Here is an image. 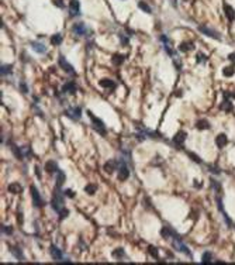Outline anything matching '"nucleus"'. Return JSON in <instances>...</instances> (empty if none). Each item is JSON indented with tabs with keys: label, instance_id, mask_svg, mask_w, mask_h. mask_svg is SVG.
Masks as SVG:
<instances>
[{
	"label": "nucleus",
	"instance_id": "f257e3e1",
	"mask_svg": "<svg viewBox=\"0 0 235 265\" xmlns=\"http://www.w3.org/2000/svg\"><path fill=\"white\" fill-rule=\"evenodd\" d=\"M172 247L175 248L176 251H179V252H183V254H186L187 257H192V252H190V250L187 248V245L186 244H183V242L180 241V237L176 234V231L173 233V236H172Z\"/></svg>",
	"mask_w": 235,
	"mask_h": 265
},
{
	"label": "nucleus",
	"instance_id": "f03ea898",
	"mask_svg": "<svg viewBox=\"0 0 235 265\" xmlns=\"http://www.w3.org/2000/svg\"><path fill=\"white\" fill-rule=\"evenodd\" d=\"M89 117H90V120H92V127H93V130H96L99 134H102V135H106L107 130H106V126H104V123H103L100 119H97L96 116H93V113L92 112H88Z\"/></svg>",
	"mask_w": 235,
	"mask_h": 265
},
{
	"label": "nucleus",
	"instance_id": "7ed1b4c3",
	"mask_svg": "<svg viewBox=\"0 0 235 265\" xmlns=\"http://www.w3.org/2000/svg\"><path fill=\"white\" fill-rule=\"evenodd\" d=\"M128 176H129V168H128V165L125 164L124 159H121L120 167H118V172H117V178H118L121 182H124L128 179Z\"/></svg>",
	"mask_w": 235,
	"mask_h": 265
},
{
	"label": "nucleus",
	"instance_id": "20e7f679",
	"mask_svg": "<svg viewBox=\"0 0 235 265\" xmlns=\"http://www.w3.org/2000/svg\"><path fill=\"white\" fill-rule=\"evenodd\" d=\"M51 206H52V209L56 210V212H59L61 209H64V196H62L61 191L54 193L52 200H51Z\"/></svg>",
	"mask_w": 235,
	"mask_h": 265
},
{
	"label": "nucleus",
	"instance_id": "39448f33",
	"mask_svg": "<svg viewBox=\"0 0 235 265\" xmlns=\"http://www.w3.org/2000/svg\"><path fill=\"white\" fill-rule=\"evenodd\" d=\"M72 31L76 35H90V33H92L85 23H75L72 26Z\"/></svg>",
	"mask_w": 235,
	"mask_h": 265
},
{
	"label": "nucleus",
	"instance_id": "423d86ee",
	"mask_svg": "<svg viewBox=\"0 0 235 265\" xmlns=\"http://www.w3.org/2000/svg\"><path fill=\"white\" fill-rule=\"evenodd\" d=\"M58 65H59V68H62L65 72H68V74H72V75L76 74L75 69H73V66L66 61V58H65L64 55H59V58H58Z\"/></svg>",
	"mask_w": 235,
	"mask_h": 265
},
{
	"label": "nucleus",
	"instance_id": "0eeeda50",
	"mask_svg": "<svg viewBox=\"0 0 235 265\" xmlns=\"http://www.w3.org/2000/svg\"><path fill=\"white\" fill-rule=\"evenodd\" d=\"M30 189H31V196H32V202H34V205L37 206V207H42V206L45 205V203H44L42 197L40 196V192H38V189L35 188V186H31Z\"/></svg>",
	"mask_w": 235,
	"mask_h": 265
},
{
	"label": "nucleus",
	"instance_id": "6e6552de",
	"mask_svg": "<svg viewBox=\"0 0 235 265\" xmlns=\"http://www.w3.org/2000/svg\"><path fill=\"white\" fill-rule=\"evenodd\" d=\"M198 31L203 33L204 35H207V37L214 38V40H221V35H220V34L217 33V31H214V30H211V28L206 27V26H198Z\"/></svg>",
	"mask_w": 235,
	"mask_h": 265
},
{
	"label": "nucleus",
	"instance_id": "1a4fd4ad",
	"mask_svg": "<svg viewBox=\"0 0 235 265\" xmlns=\"http://www.w3.org/2000/svg\"><path fill=\"white\" fill-rule=\"evenodd\" d=\"M65 114L69 117V119H72V120H79L80 116H82V109H80V107H69V109L65 112Z\"/></svg>",
	"mask_w": 235,
	"mask_h": 265
},
{
	"label": "nucleus",
	"instance_id": "9d476101",
	"mask_svg": "<svg viewBox=\"0 0 235 265\" xmlns=\"http://www.w3.org/2000/svg\"><path fill=\"white\" fill-rule=\"evenodd\" d=\"M69 14H70V17H78L79 14H80V3H79V0H70Z\"/></svg>",
	"mask_w": 235,
	"mask_h": 265
},
{
	"label": "nucleus",
	"instance_id": "9b49d317",
	"mask_svg": "<svg viewBox=\"0 0 235 265\" xmlns=\"http://www.w3.org/2000/svg\"><path fill=\"white\" fill-rule=\"evenodd\" d=\"M118 167H120V162H118L117 159H110V161H107V162L104 164L103 169H104L107 173H113L114 169H118Z\"/></svg>",
	"mask_w": 235,
	"mask_h": 265
},
{
	"label": "nucleus",
	"instance_id": "f8f14e48",
	"mask_svg": "<svg viewBox=\"0 0 235 265\" xmlns=\"http://www.w3.org/2000/svg\"><path fill=\"white\" fill-rule=\"evenodd\" d=\"M49 252H51L52 260L56 261V262H61V261L64 260V254H62V251H61L58 247L51 245V248H49Z\"/></svg>",
	"mask_w": 235,
	"mask_h": 265
},
{
	"label": "nucleus",
	"instance_id": "ddd939ff",
	"mask_svg": "<svg viewBox=\"0 0 235 265\" xmlns=\"http://www.w3.org/2000/svg\"><path fill=\"white\" fill-rule=\"evenodd\" d=\"M186 137H187L186 131H179V133H177V134L173 137V144L177 145V147L183 145V143L186 141Z\"/></svg>",
	"mask_w": 235,
	"mask_h": 265
},
{
	"label": "nucleus",
	"instance_id": "4468645a",
	"mask_svg": "<svg viewBox=\"0 0 235 265\" xmlns=\"http://www.w3.org/2000/svg\"><path fill=\"white\" fill-rule=\"evenodd\" d=\"M216 144L218 148H224L227 144H228V138H227L225 134H218L216 137Z\"/></svg>",
	"mask_w": 235,
	"mask_h": 265
},
{
	"label": "nucleus",
	"instance_id": "2eb2a0df",
	"mask_svg": "<svg viewBox=\"0 0 235 265\" xmlns=\"http://www.w3.org/2000/svg\"><path fill=\"white\" fill-rule=\"evenodd\" d=\"M45 171L48 173H55L59 171V168H58V164L55 162V161H48V162L45 164Z\"/></svg>",
	"mask_w": 235,
	"mask_h": 265
},
{
	"label": "nucleus",
	"instance_id": "dca6fc26",
	"mask_svg": "<svg viewBox=\"0 0 235 265\" xmlns=\"http://www.w3.org/2000/svg\"><path fill=\"white\" fill-rule=\"evenodd\" d=\"M62 92L73 95V93L76 92V85H75L73 82H68V83H65L64 86H62Z\"/></svg>",
	"mask_w": 235,
	"mask_h": 265
},
{
	"label": "nucleus",
	"instance_id": "f3484780",
	"mask_svg": "<svg viewBox=\"0 0 235 265\" xmlns=\"http://www.w3.org/2000/svg\"><path fill=\"white\" fill-rule=\"evenodd\" d=\"M31 47L32 50L38 52V54H45L46 52V47L44 44H41V42H31Z\"/></svg>",
	"mask_w": 235,
	"mask_h": 265
},
{
	"label": "nucleus",
	"instance_id": "a211bd4d",
	"mask_svg": "<svg viewBox=\"0 0 235 265\" xmlns=\"http://www.w3.org/2000/svg\"><path fill=\"white\" fill-rule=\"evenodd\" d=\"M224 10H225V16H227V19L230 20V21H232V20L235 19V11H234V9H232L231 6L225 5V7H224Z\"/></svg>",
	"mask_w": 235,
	"mask_h": 265
},
{
	"label": "nucleus",
	"instance_id": "6ab92c4d",
	"mask_svg": "<svg viewBox=\"0 0 235 265\" xmlns=\"http://www.w3.org/2000/svg\"><path fill=\"white\" fill-rule=\"evenodd\" d=\"M124 59H125L124 55H121V54H114L113 58H111V62H113L114 65H121V64L124 62Z\"/></svg>",
	"mask_w": 235,
	"mask_h": 265
},
{
	"label": "nucleus",
	"instance_id": "aec40b11",
	"mask_svg": "<svg viewBox=\"0 0 235 265\" xmlns=\"http://www.w3.org/2000/svg\"><path fill=\"white\" fill-rule=\"evenodd\" d=\"M11 68L13 66L9 65V64H1V66H0V72H1V76H6V75H10L11 74Z\"/></svg>",
	"mask_w": 235,
	"mask_h": 265
},
{
	"label": "nucleus",
	"instance_id": "412c9836",
	"mask_svg": "<svg viewBox=\"0 0 235 265\" xmlns=\"http://www.w3.org/2000/svg\"><path fill=\"white\" fill-rule=\"evenodd\" d=\"M11 252H13V255L16 257L19 261H24V255H23L21 248H19V247H14V248H11Z\"/></svg>",
	"mask_w": 235,
	"mask_h": 265
},
{
	"label": "nucleus",
	"instance_id": "4be33fe9",
	"mask_svg": "<svg viewBox=\"0 0 235 265\" xmlns=\"http://www.w3.org/2000/svg\"><path fill=\"white\" fill-rule=\"evenodd\" d=\"M65 183V173L64 171H58V176H56V188H61V186Z\"/></svg>",
	"mask_w": 235,
	"mask_h": 265
},
{
	"label": "nucleus",
	"instance_id": "5701e85b",
	"mask_svg": "<svg viewBox=\"0 0 235 265\" xmlns=\"http://www.w3.org/2000/svg\"><path fill=\"white\" fill-rule=\"evenodd\" d=\"M111 255L114 257L115 260H120V258H124V257H125V252H124V250H123V248H115L114 251L111 252Z\"/></svg>",
	"mask_w": 235,
	"mask_h": 265
},
{
	"label": "nucleus",
	"instance_id": "b1692460",
	"mask_svg": "<svg viewBox=\"0 0 235 265\" xmlns=\"http://www.w3.org/2000/svg\"><path fill=\"white\" fill-rule=\"evenodd\" d=\"M21 191H23V188L20 186V183H10L9 185V192H11V193H20Z\"/></svg>",
	"mask_w": 235,
	"mask_h": 265
},
{
	"label": "nucleus",
	"instance_id": "393cba45",
	"mask_svg": "<svg viewBox=\"0 0 235 265\" xmlns=\"http://www.w3.org/2000/svg\"><path fill=\"white\" fill-rule=\"evenodd\" d=\"M99 83H100V86H102V88H110V89L115 88V83L113 82V80H110V79H103V80H100Z\"/></svg>",
	"mask_w": 235,
	"mask_h": 265
},
{
	"label": "nucleus",
	"instance_id": "a878e982",
	"mask_svg": "<svg viewBox=\"0 0 235 265\" xmlns=\"http://www.w3.org/2000/svg\"><path fill=\"white\" fill-rule=\"evenodd\" d=\"M179 50L182 52H189V51L193 50V45H192L190 42H182V44L179 45Z\"/></svg>",
	"mask_w": 235,
	"mask_h": 265
},
{
	"label": "nucleus",
	"instance_id": "bb28decb",
	"mask_svg": "<svg viewBox=\"0 0 235 265\" xmlns=\"http://www.w3.org/2000/svg\"><path fill=\"white\" fill-rule=\"evenodd\" d=\"M138 7L142 11H145V13H148V14H151L152 13V9H151V6H148L145 2H138Z\"/></svg>",
	"mask_w": 235,
	"mask_h": 265
},
{
	"label": "nucleus",
	"instance_id": "cd10ccee",
	"mask_svg": "<svg viewBox=\"0 0 235 265\" xmlns=\"http://www.w3.org/2000/svg\"><path fill=\"white\" fill-rule=\"evenodd\" d=\"M62 42V34H54L51 37V44L52 45H59Z\"/></svg>",
	"mask_w": 235,
	"mask_h": 265
},
{
	"label": "nucleus",
	"instance_id": "c85d7f7f",
	"mask_svg": "<svg viewBox=\"0 0 235 265\" xmlns=\"http://www.w3.org/2000/svg\"><path fill=\"white\" fill-rule=\"evenodd\" d=\"M234 74H235V68L232 65L225 66V68L222 69V75H224V76H232Z\"/></svg>",
	"mask_w": 235,
	"mask_h": 265
},
{
	"label": "nucleus",
	"instance_id": "c756f323",
	"mask_svg": "<svg viewBox=\"0 0 235 265\" xmlns=\"http://www.w3.org/2000/svg\"><path fill=\"white\" fill-rule=\"evenodd\" d=\"M196 127H197L198 130H206V128H210V123L207 120H200L196 124Z\"/></svg>",
	"mask_w": 235,
	"mask_h": 265
},
{
	"label": "nucleus",
	"instance_id": "7c9ffc66",
	"mask_svg": "<svg viewBox=\"0 0 235 265\" xmlns=\"http://www.w3.org/2000/svg\"><path fill=\"white\" fill-rule=\"evenodd\" d=\"M13 152L16 154V157L19 159H24V155H23V149L21 147H17V145H13Z\"/></svg>",
	"mask_w": 235,
	"mask_h": 265
},
{
	"label": "nucleus",
	"instance_id": "2f4dec72",
	"mask_svg": "<svg viewBox=\"0 0 235 265\" xmlns=\"http://www.w3.org/2000/svg\"><path fill=\"white\" fill-rule=\"evenodd\" d=\"M96 191H97V186L96 185H92V183L85 188V192H86L88 195H94V193H96Z\"/></svg>",
	"mask_w": 235,
	"mask_h": 265
},
{
	"label": "nucleus",
	"instance_id": "473e14b6",
	"mask_svg": "<svg viewBox=\"0 0 235 265\" xmlns=\"http://www.w3.org/2000/svg\"><path fill=\"white\" fill-rule=\"evenodd\" d=\"M221 109H224V110H227V112H228V110H232V104H231V102L230 100H224V103H222L221 104Z\"/></svg>",
	"mask_w": 235,
	"mask_h": 265
},
{
	"label": "nucleus",
	"instance_id": "72a5a7b5",
	"mask_svg": "<svg viewBox=\"0 0 235 265\" xmlns=\"http://www.w3.org/2000/svg\"><path fill=\"white\" fill-rule=\"evenodd\" d=\"M68 214H69V212H68V209H61L59 212H58V216H59V219H65V217H68Z\"/></svg>",
	"mask_w": 235,
	"mask_h": 265
},
{
	"label": "nucleus",
	"instance_id": "f704fd0d",
	"mask_svg": "<svg viewBox=\"0 0 235 265\" xmlns=\"http://www.w3.org/2000/svg\"><path fill=\"white\" fill-rule=\"evenodd\" d=\"M201 261H203L204 264H208V262H211V254H210V252H204Z\"/></svg>",
	"mask_w": 235,
	"mask_h": 265
},
{
	"label": "nucleus",
	"instance_id": "c9c22d12",
	"mask_svg": "<svg viewBox=\"0 0 235 265\" xmlns=\"http://www.w3.org/2000/svg\"><path fill=\"white\" fill-rule=\"evenodd\" d=\"M1 233H4V234H11V233H13V228L9 227V226H3V224H1Z\"/></svg>",
	"mask_w": 235,
	"mask_h": 265
},
{
	"label": "nucleus",
	"instance_id": "e433bc0d",
	"mask_svg": "<svg viewBox=\"0 0 235 265\" xmlns=\"http://www.w3.org/2000/svg\"><path fill=\"white\" fill-rule=\"evenodd\" d=\"M148 251H149V254H151L153 258H158V251H156V248H155V247H149V248H148Z\"/></svg>",
	"mask_w": 235,
	"mask_h": 265
},
{
	"label": "nucleus",
	"instance_id": "4c0bfd02",
	"mask_svg": "<svg viewBox=\"0 0 235 265\" xmlns=\"http://www.w3.org/2000/svg\"><path fill=\"white\" fill-rule=\"evenodd\" d=\"M189 157L192 159H193V161H196V162H198V164H201L203 162V161H201V159L198 158V155H196V154H193V152H189Z\"/></svg>",
	"mask_w": 235,
	"mask_h": 265
},
{
	"label": "nucleus",
	"instance_id": "58836bf2",
	"mask_svg": "<svg viewBox=\"0 0 235 265\" xmlns=\"http://www.w3.org/2000/svg\"><path fill=\"white\" fill-rule=\"evenodd\" d=\"M206 61H207V56H204L203 54L198 52L197 54V62H206Z\"/></svg>",
	"mask_w": 235,
	"mask_h": 265
},
{
	"label": "nucleus",
	"instance_id": "ea45409f",
	"mask_svg": "<svg viewBox=\"0 0 235 265\" xmlns=\"http://www.w3.org/2000/svg\"><path fill=\"white\" fill-rule=\"evenodd\" d=\"M65 195L68 196V197H73V196H75V192L72 191V189H66V191H65Z\"/></svg>",
	"mask_w": 235,
	"mask_h": 265
},
{
	"label": "nucleus",
	"instance_id": "a19ab883",
	"mask_svg": "<svg viewBox=\"0 0 235 265\" xmlns=\"http://www.w3.org/2000/svg\"><path fill=\"white\" fill-rule=\"evenodd\" d=\"M20 86H21V92H25V93L28 92V88H27V85L24 83V82H21V85H20Z\"/></svg>",
	"mask_w": 235,
	"mask_h": 265
},
{
	"label": "nucleus",
	"instance_id": "79ce46f5",
	"mask_svg": "<svg viewBox=\"0 0 235 265\" xmlns=\"http://www.w3.org/2000/svg\"><path fill=\"white\" fill-rule=\"evenodd\" d=\"M159 40H161L162 42H165V44H168V42H169V38L166 37V35H161V37H159Z\"/></svg>",
	"mask_w": 235,
	"mask_h": 265
},
{
	"label": "nucleus",
	"instance_id": "37998d69",
	"mask_svg": "<svg viewBox=\"0 0 235 265\" xmlns=\"http://www.w3.org/2000/svg\"><path fill=\"white\" fill-rule=\"evenodd\" d=\"M120 38H121V42H123V44H128V38H125L124 35H123V34H120Z\"/></svg>",
	"mask_w": 235,
	"mask_h": 265
},
{
	"label": "nucleus",
	"instance_id": "c03bdc74",
	"mask_svg": "<svg viewBox=\"0 0 235 265\" xmlns=\"http://www.w3.org/2000/svg\"><path fill=\"white\" fill-rule=\"evenodd\" d=\"M35 175H37L38 178H41V172H40V168L35 167Z\"/></svg>",
	"mask_w": 235,
	"mask_h": 265
},
{
	"label": "nucleus",
	"instance_id": "a18cd8bd",
	"mask_svg": "<svg viewBox=\"0 0 235 265\" xmlns=\"http://www.w3.org/2000/svg\"><path fill=\"white\" fill-rule=\"evenodd\" d=\"M171 3H172V6H173V7H176V0H171Z\"/></svg>",
	"mask_w": 235,
	"mask_h": 265
}]
</instances>
